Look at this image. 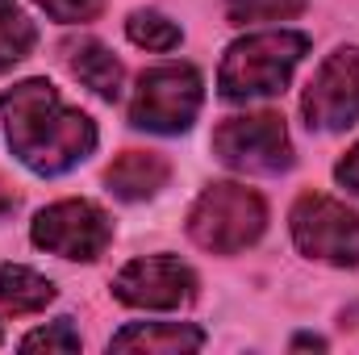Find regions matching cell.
Wrapping results in <instances>:
<instances>
[{
	"label": "cell",
	"instance_id": "1",
	"mask_svg": "<svg viewBox=\"0 0 359 355\" xmlns=\"http://www.w3.org/2000/svg\"><path fill=\"white\" fill-rule=\"evenodd\" d=\"M4 138L13 155L38 176H63L84 163L96 147L88 113L72 109L50 80H21L0 96Z\"/></svg>",
	"mask_w": 359,
	"mask_h": 355
},
{
	"label": "cell",
	"instance_id": "2",
	"mask_svg": "<svg viewBox=\"0 0 359 355\" xmlns=\"http://www.w3.org/2000/svg\"><path fill=\"white\" fill-rule=\"evenodd\" d=\"M309 38L292 29H268V34H247L238 38L217 72V92L226 100H259L276 96L292 80L297 63L305 59Z\"/></svg>",
	"mask_w": 359,
	"mask_h": 355
},
{
	"label": "cell",
	"instance_id": "3",
	"mask_svg": "<svg viewBox=\"0 0 359 355\" xmlns=\"http://www.w3.org/2000/svg\"><path fill=\"white\" fill-rule=\"evenodd\" d=\"M268 226V205L247 184H209L192 213H188V239L213 255H238L251 243H259Z\"/></svg>",
	"mask_w": 359,
	"mask_h": 355
},
{
	"label": "cell",
	"instance_id": "4",
	"mask_svg": "<svg viewBox=\"0 0 359 355\" xmlns=\"http://www.w3.org/2000/svg\"><path fill=\"white\" fill-rule=\"evenodd\" d=\"M205 84L196 67L188 63H163L138 76V88L130 96V121L151 134H184L201 113Z\"/></svg>",
	"mask_w": 359,
	"mask_h": 355
},
{
	"label": "cell",
	"instance_id": "5",
	"mask_svg": "<svg viewBox=\"0 0 359 355\" xmlns=\"http://www.w3.org/2000/svg\"><path fill=\"white\" fill-rule=\"evenodd\" d=\"M292 243L301 255L334 267H359V213L334 196L305 192L292 205Z\"/></svg>",
	"mask_w": 359,
	"mask_h": 355
},
{
	"label": "cell",
	"instance_id": "6",
	"mask_svg": "<svg viewBox=\"0 0 359 355\" xmlns=\"http://www.w3.org/2000/svg\"><path fill=\"white\" fill-rule=\"evenodd\" d=\"M213 155L234 168V172H251V176H276L292 168V142L284 130L280 113H247V117H230L213 130Z\"/></svg>",
	"mask_w": 359,
	"mask_h": 355
},
{
	"label": "cell",
	"instance_id": "7",
	"mask_svg": "<svg viewBox=\"0 0 359 355\" xmlns=\"http://www.w3.org/2000/svg\"><path fill=\"white\" fill-rule=\"evenodd\" d=\"M34 243L50 255H63V260H100L109 239H113V222L100 205L92 201H59V205H46L38 217H34Z\"/></svg>",
	"mask_w": 359,
	"mask_h": 355
},
{
	"label": "cell",
	"instance_id": "8",
	"mask_svg": "<svg viewBox=\"0 0 359 355\" xmlns=\"http://www.w3.org/2000/svg\"><path fill=\"white\" fill-rule=\"evenodd\" d=\"M301 113L309 130H347L359 121V46L334 51L318 76L309 80V88L301 96Z\"/></svg>",
	"mask_w": 359,
	"mask_h": 355
},
{
	"label": "cell",
	"instance_id": "9",
	"mask_svg": "<svg viewBox=\"0 0 359 355\" xmlns=\"http://www.w3.org/2000/svg\"><path fill=\"white\" fill-rule=\"evenodd\" d=\"M113 297L134 309H180L196 297V276L172 255H147L117 272Z\"/></svg>",
	"mask_w": 359,
	"mask_h": 355
},
{
	"label": "cell",
	"instance_id": "10",
	"mask_svg": "<svg viewBox=\"0 0 359 355\" xmlns=\"http://www.w3.org/2000/svg\"><path fill=\"white\" fill-rule=\"evenodd\" d=\"M172 180V163L155 151H126L109 163L104 184L117 201H147Z\"/></svg>",
	"mask_w": 359,
	"mask_h": 355
},
{
	"label": "cell",
	"instance_id": "11",
	"mask_svg": "<svg viewBox=\"0 0 359 355\" xmlns=\"http://www.w3.org/2000/svg\"><path fill=\"white\" fill-rule=\"evenodd\" d=\"M113 351H196L205 347V335L188 322H134L109 339Z\"/></svg>",
	"mask_w": 359,
	"mask_h": 355
},
{
	"label": "cell",
	"instance_id": "12",
	"mask_svg": "<svg viewBox=\"0 0 359 355\" xmlns=\"http://www.w3.org/2000/svg\"><path fill=\"white\" fill-rule=\"evenodd\" d=\"M67 67H72V76L92 88L100 100H117L121 96V84H126V67L113 59V51L109 46H100V42H72L67 46Z\"/></svg>",
	"mask_w": 359,
	"mask_h": 355
},
{
	"label": "cell",
	"instance_id": "13",
	"mask_svg": "<svg viewBox=\"0 0 359 355\" xmlns=\"http://www.w3.org/2000/svg\"><path fill=\"white\" fill-rule=\"evenodd\" d=\"M55 301V284L46 276H38L25 264H0V309L21 318V314H38Z\"/></svg>",
	"mask_w": 359,
	"mask_h": 355
},
{
	"label": "cell",
	"instance_id": "14",
	"mask_svg": "<svg viewBox=\"0 0 359 355\" xmlns=\"http://www.w3.org/2000/svg\"><path fill=\"white\" fill-rule=\"evenodd\" d=\"M38 42V29L34 21L13 4V0H0V72H8L13 63H21Z\"/></svg>",
	"mask_w": 359,
	"mask_h": 355
},
{
	"label": "cell",
	"instance_id": "15",
	"mask_svg": "<svg viewBox=\"0 0 359 355\" xmlns=\"http://www.w3.org/2000/svg\"><path fill=\"white\" fill-rule=\"evenodd\" d=\"M126 34H130L134 46H147V51H176L180 38H184L176 21H168V17L155 13V8H138V13H130Z\"/></svg>",
	"mask_w": 359,
	"mask_h": 355
},
{
	"label": "cell",
	"instance_id": "16",
	"mask_svg": "<svg viewBox=\"0 0 359 355\" xmlns=\"http://www.w3.org/2000/svg\"><path fill=\"white\" fill-rule=\"evenodd\" d=\"M305 13V0H226V17L234 25H251V21H284Z\"/></svg>",
	"mask_w": 359,
	"mask_h": 355
},
{
	"label": "cell",
	"instance_id": "17",
	"mask_svg": "<svg viewBox=\"0 0 359 355\" xmlns=\"http://www.w3.org/2000/svg\"><path fill=\"white\" fill-rule=\"evenodd\" d=\"M21 351H80V335L72 326V318H59L34 335L21 339Z\"/></svg>",
	"mask_w": 359,
	"mask_h": 355
},
{
	"label": "cell",
	"instance_id": "18",
	"mask_svg": "<svg viewBox=\"0 0 359 355\" xmlns=\"http://www.w3.org/2000/svg\"><path fill=\"white\" fill-rule=\"evenodd\" d=\"M34 4L63 25H84L92 17H100V8H104V0H34Z\"/></svg>",
	"mask_w": 359,
	"mask_h": 355
},
{
	"label": "cell",
	"instance_id": "19",
	"mask_svg": "<svg viewBox=\"0 0 359 355\" xmlns=\"http://www.w3.org/2000/svg\"><path fill=\"white\" fill-rule=\"evenodd\" d=\"M334 176H339V184H343V188H351V192L359 196V142L347 151V159L334 168Z\"/></svg>",
	"mask_w": 359,
	"mask_h": 355
},
{
	"label": "cell",
	"instance_id": "20",
	"mask_svg": "<svg viewBox=\"0 0 359 355\" xmlns=\"http://www.w3.org/2000/svg\"><path fill=\"white\" fill-rule=\"evenodd\" d=\"M292 347H326V343H322V339H309V335H301V339H297Z\"/></svg>",
	"mask_w": 359,
	"mask_h": 355
},
{
	"label": "cell",
	"instance_id": "21",
	"mask_svg": "<svg viewBox=\"0 0 359 355\" xmlns=\"http://www.w3.org/2000/svg\"><path fill=\"white\" fill-rule=\"evenodd\" d=\"M4 209H17V196L13 192H4Z\"/></svg>",
	"mask_w": 359,
	"mask_h": 355
}]
</instances>
